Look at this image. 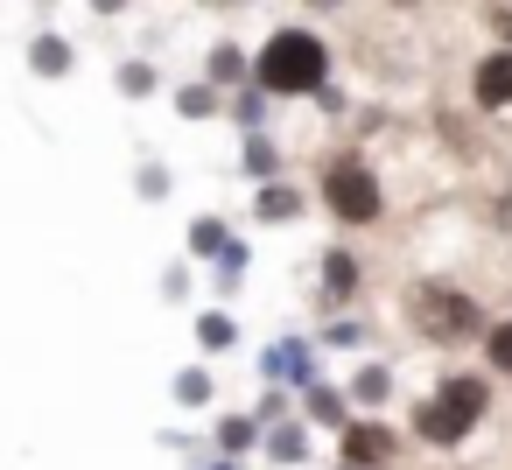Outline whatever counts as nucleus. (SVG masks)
I'll return each mask as SVG.
<instances>
[{
  "mask_svg": "<svg viewBox=\"0 0 512 470\" xmlns=\"http://www.w3.org/2000/svg\"><path fill=\"white\" fill-rule=\"evenodd\" d=\"M267 456H274V463H302V456H309V428H295V421L274 428V435H267Z\"/></svg>",
  "mask_w": 512,
  "mask_h": 470,
  "instance_id": "nucleus-11",
  "label": "nucleus"
},
{
  "mask_svg": "<svg viewBox=\"0 0 512 470\" xmlns=\"http://www.w3.org/2000/svg\"><path fill=\"white\" fill-rule=\"evenodd\" d=\"M120 92H127V99H148V92H155V71H148V64H127V71H120Z\"/></svg>",
  "mask_w": 512,
  "mask_h": 470,
  "instance_id": "nucleus-19",
  "label": "nucleus"
},
{
  "mask_svg": "<svg viewBox=\"0 0 512 470\" xmlns=\"http://www.w3.org/2000/svg\"><path fill=\"white\" fill-rule=\"evenodd\" d=\"M232 337H239V330H232V316H204V323H197V344H204V351H225Z\"/></svg>",
  "mask_w": 512,
  "mask_h": 470,
  "instance_id": "nucleus-16",
  "label": "nucleus"
},
{
  "mask_svg": "<svg viewBox=\"0 0 512 470\" xmlns=\"http://www.w3.org/2000/svg\"><path fill=\"white\" fill-rule=\"evenodd\" d=\"M323 197H330V211H337L344 225H379V218H386V190H379V176H372L358 155H337V162L323 169Z\"/></svg>",
  "mask_w": 512,
  "mask_h": 470,
  "instance_id": "nucleus-3",
  "label": "nucleus"
},
{
  "mask_svg": "<svg viewBox=\"0 0 512 470\" xmlns=\"http://www.w3.org/2000/svg\"><path fill=\"white\" fill-rule=\"evenodd\" d=\"M211 78H239V50H232V43L211 50Z\"/></svg>",
  "mask_w": 512,
  "mask_h": 470,
  "instance_id": "nucleus-22",
  "label": "nucleus"
},
{
  "mask_svg": "<svg viewBox=\"0 0 512 470\" xmlns=\"http://www.w3.org/2000/svg\"><path fill=\"white\" fill-rule=\"evenodd\" d=\"M351 295H358V253L330 246V253H323V309H344Z\"/></svg>",
  "mask_w": 512,
  "mask_h": 470,
  "instance_id": "nucleus-7",
  "label": "nucleus"
},
{
  "mask_svg": "<svg viewBox=\"0 0 512 470\" xmlns=\"http://www.w3.org/2000/svg\"><path fill=\"white\" fill-rule=\"evenodd\" d=\"M400 8H414V0H400Z\"/></svg>",
  "mask_w": 512,
  "mask_h": 470,
  "instance_id": "nucleus-25",
  "label": "nucleus"
},
{
  "mask_svg": "<svg viewBox=\"0 0 512 470\" xmlns=\"http://www.w3.org/2000/svg\"><path fill=\"white\" fill-rule=\"evenodd\" d=\"M225 246H232V239H225L218 218H197V225H190V253H225Z\"/></svg>",
  "mask_w": 512,
  "mask_h": 470,
  "instance_id": "nucleus-14",
  "label": "nucleus"
},
{
  "mask_svg": "<svg viewBox=\"0 0 512 470\" xmlns=\"http://www.w3.org/2000/svg\"><path fill=\"white\" fill-rule=\"evenodd\" d=\"M386 386H393V379H386L379 365H365V372L351 379V400H365V407H379V400H386Z\"/></svg>",
  "mask_w": 512,
  "mask_h": 470,
  "instance_id": "nucleus-15",
  "label": "nucleus"
},
{
  "mask_svg": "<svg viewBox=\"0 0 512 470\" xmlns=\"http://www.w3.org/2000/svg\"><path fill=\"white\" fill-rule=\"evenodd\" d=\"M407 323L428 344H470L484 330V309H477V295H463L449 281H414L407 288Z\"/></svg>",
  "mask_w": 512,
  "mask_h": 470,
  "instance_id": "nucleus-2",
  "label": "nucleus"
},
{
  "mask_svg": "<svg viewBox=\"0 0 512 470\" xmlns=\"http://www.w3.org/2000/svg\"><path fill=\"white\" fill-rule=\"evenodd\" d=\"M484 358H491V372H512V323L484 330Z\"/></svg>",
  "mask_w": 512,
  "mask_h": 470,
  "instance_id": "nucleus-13",
  "label": "nucleus"
},
{
  "mask_svg": "<svg viewBox=\"0 0 512 470\" xmlns=\"http://www.w3.org/2000/svg\"><path fill=\"white\" fill-rule=\"evenodd\" d=\"M176 400L183 407H204L211 400V372H176Z\"/></svg>",
  "mask_w": 512,
  "mask_h": 470,
  "instance_id": "nucleus-17",
  "label": "nucleus"
},
{
  "mask_svg": "<svg viewBox=\"0 0 512 470\" xmlns=\"http://www.w3.org/2000/svg\"><path fill=\"white\" fill-rule=\"evenodd\" d=\"M344 470H351V463H344Z\"/></svg>",
  "mask_w": 512,
  "mask_h": 470,
  "instance_id": "nucleus-26",
  "label": "nucleus"
},
{
  "mask_svg": "<svg viewBox=\"0 0 512 470\" xmlns=\"http://www.w3.org/2000/svg\"><path fill=\"white\" fill-rule=\"evenodd\" d=\"M92 8H99V15H120V8H127V0H92Z\"/></svg>",
  "mask_w": 512,
  "mask_h": 470,
  "instance_id": "nucleus-24",
  "label": "nucleus"
},
{
  "mask_svg": "<svg viewBox=\"0 0 512 470\" xmlns=\"http://www.w3.org/2000/svg\"><path fill=\"white\" fill-rule=\"evenodd\" d=\"M386 456H393V435L379 421H344V463L351 470H379Z\"/></svg>",
  "mask_w": 512,
  "mask_h": 470,
  "instance_id": "nucleus-5",
  "label": "nucleus"
},
{
  "mask_svg": "<svg viewBox=\"0 0 512 470\" xmlns=\"http://www.w3.org/2000/svg\"><path fill=\"white\" fill-rule=\"evenodd\" d=\"M71 64H78V57H71L64 36H36V43H29V71H36V78H64Z\"/></svg>",
  "mask_w": 512,
  "mask_h": 470,
  "instance_id": "nucleus-9",
  "label": "nucleus"
},
{
  "mask_svg": "<svg viewBox=\"0 0 512 470\" xmlns=\"http://www.w3.org/2000/svg\"><path fill=\"white\" fill-rule=\"evenodd\" d=\"M414 435H421V442H435V449H456L470 428H463V421H456L442 400H421V407H414Z\"/></svg>",
  "mask_w": 512,
  "mask_h": 470,
  "instance_id": "nucleus-8",
  "label": "nucleus"
},
{
  "mask_svg": "<svg viewBox=\"0 0 512 470\" xmlns=\"http://www.w3.org/2000/svg\"><path fill=\"white\" fill-rule=\"evenodd\" d=\"M218 442L239 456V449H253V442H260V421H246V414H239V421H225V428H218Z\"/></svg>",
  "mask_w": 512,
  "mask_h": 470,
  "instance_id": "nucleus-18",
  "label": "nucleus"
},
{
  "mask_svg": "<svg viewBox=\"0 0 512 470\" xmlns=\"http://www.w3.org/2000/svg\"><path fill=\"white\" fill-rule=\"evenodd\" d=\"M295 211H302V197H295L288 183H267V190H260V218L281 225V218H295Z\"/></svg>",
  "mask_w": 512,
  "mask_h": 470,
  "instance_id": "nucleus-12",
  "label": "nucleus"
},
{
  "mask_svg": "<svg viewBox=\"0 0 512 470\" xmlns=\"http://www.w3.org/2000/svg\"><path fill=\"white\" fill-rule=\"evenodd\" d=\"M246 176H274V148L267 141H246Z\"/></svg>",
  "mask_w": 512,
  "mask_h": 470,
  "instance_id": "nucleus-21",
  "label": "nucleus"
},
{
  "mask_svg": "<svg viewBox=\"0 0 512 470\" xmlns=\"http://www.w3.org/2000/svg\"><path fill=\"white\" fill-rule=\"evenodd\" d=\"M253 78L274 92V99H302V92H323V78H330V50H323V36H309V29H281L267 50H260V64H253Z\"/></svg>",
  "mask_w": 512,
  "mask_h": 470,
  "instance_id": "nucleus-1",
  "label": "nucleus"
},
{
  "mask_svg": "<svg viewBox=\"0 0 512 470\" xmlns=\"http://www.w3.org/2000/svg\"><path fill=\"white\" fill-rule=\"evenodd\" d=\"M176 113H183V120H211L218 99H211V92H176Z\"/></svg>",
  "mask_w": 512,
  "mask_h": 470,
  "instance_id": "nucleus-20",
  "label": "nucleus"
},
{
  "mask_svg": "<svg viewBox=\"0 0 512 470\" xmlns=\"http://www.w3.org/2000/svg\"><path fill=\"white\" fill-rule=\"evenodd\" d=\"M470 78H477V85H470V92H477V106L512 113V50H491V57H484Z\"/></svg>",
  "mask_w": 512,
  "mask_h": 470,
  "instance_id": "nucleus-6",
  "label": "nucleus"
},
{
  "mask_svg": "<svg viewBox=\"0 0 512 470\" xmlns=\"http://www.w3.org/2000/svg\"><path fill=\"white\" fill-rule=\"evenodd\" d=\"M435 400H442L463 428H477V421H484V407H491V386H484V379H470V372H449Z\"/></svg>",
  "mask_w": 512,
  "mask_h": 470,
  "instance_id": "nucleus-4",
  "label": "nucleus"
},
{
  "mask_svg": "<svg viewBox=\"0 0 512 470\" xmlns=\"http://www.w3.org/2000/svg\"><path fill=\"white\" fill-rule=\"evenodd\" d=\"M267 372H274V379H302V386H309V344H274V351H267Z\"/></svg>",
  "mask_w": 512,
  "mask_h": 470,
  "instance_id": "nucleus-10",
  "label": "nucleus"
},
{
  "mask_svg": "<svg viewBox=\"0 0 512 470\" xmlns=\"http://www.w3.org/2000/svg\"><path fill=\"white\" fill-rule=\"evenodd\" d=\"M491 36H498V43L512 50V8H498V15H491Z\"/></svg>",
  "mask_w": 512,
  "mask_h": 470,
  "instance_id": "nucleus-23",
  "label": "nucleus"
}]
</instances>
